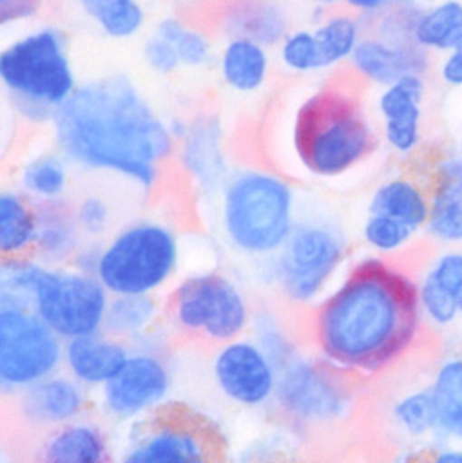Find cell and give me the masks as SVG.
<instances>
[{"label": "cell", "mask_w": 462, "mask_h": 463, "mask_svg": "<svg viewBox=\"0 0 462 463\" xmlns=\"http://www.w3.org/2000/svg\"><path fill=\"white\" fill-rule=\"evenodd\" d=\"M50 126L71 166L116 176L145 196L159 186L177 149L168 119L124 72L81 82Z\"/></svg>", "instance_id": "cell-1"}, {"label": "cell", "mask_w": 462, "mask_h": 463, "mask_svg": "<svg viewBox=\"0 0 462 463\" xmlns=\"http://www.w3.org/2000/svg\"><path fill=\"white\" fill-rule=\"evenodd\" d=\"M421 321L416 279L390 260L367 257L315 306L312 340L318 356L339 372L371 377L416 346Z\"/></svg>", "instance_id": "cell-2"}, {"label": "cell", "mask_w": 462, "mask_h": 463, "mask_svg": "<svg viewBox=\"0 0 462 463\" xmlns=\"http://www.w3.org/2000/svg\"><path fill=\"white\" fill-rule=\"evenodd\" d=\"M288 139L303 173L323 180L351 173L379 147L361 94L342 80L312 90L296 106Z\"/></svg>", "instance_id": "cell-3"}, {"label": "cell", "mask_w": 462, "mask_h": 463, "mask_svg": "<svg viewBox=\"0 0 462 463\" xmlns=\"http://www.w3.org/2000/svg\"><path fill=\"white\" fill-rule=\"evenodd\" d=\"M217 217L231 250L271 260L298 219L294 186L269 168H234L217 196Z\"/></svg>", "instance_id": "cell-4"}, {"label": "cell", "mask_w": 462, "mask_h": 463, "mask_svg": "<svg viewBox=\"0 0 462 463\" xmlns=\"http://www.w3.org/2000/svg\"><path fill=\"white\" fill-rule=\"evenodd\" d=\"M0 89L26 124H52L79 89L65 32L47 24L6 43L0 50Z\"/></svg>", "instance_id": "cell-5"}, {"label": "cell", "mask_w": 462, "mask_h": 463, "mask_svg": "<svg viewBox=\"0 0 462 463\" xmlns=\"http://www.w3.org/2000/svg\"><path fill=\"white\" fill-rule=\"evenodd\" d=\"M0 294L22 299L65 340L101 333L111 294L96 276L35 259L0 264Z\"/></svg>", "instance_id": "cell-6"}, {"label": "cell", "mask_w": 462, "mask_h": 463, "mask_svg": "<svg viewBox=\"0 0 462 463\" xmlns=\"http://www.w3.org/2000/svg\"><path fill=\"white\" fill-rule=\"evenodd\" d=\"M180 259L178 231L141 217L99 242L92 274L111 296H157L175 279Z\"/></svg>", "instance_id": "cell-7"}, {"label": "cell", "mask_w": 462, "mask_h": 463, "mask_svg": "<svg viewBox=\"0 0 462 463\" xmlns=\"http://www.w3.org/2000/svg\"><path fill=\"white\" fill-rule=\"evenodd\" d=\"M120 463H231L224 429L188 403L168 401L131 424Z\"/></svg>", "instance_id": "cell-8"}, {"label": "cell", "mask_w": 462, "mask_h": 463, "mask_svg": "<svg viewBox=\"0 0 462 463\" xmlns=\"http://www.w3.org/2000/svg\"><path fill=\"white\" fill-rule=\"evenodd\" d=\"M163 311L178 335L216 346L241 338L253 321L245 291L234 278L216 270L178 279Z\"/></svg>", "instance_id": "cell-9"}, {"label": "cell", "mask_w": 462, "mask_h": 463, "mask_svg": "<svg viewBox=\"0 0 462 463\" xmlns=\"http://www.w3.org/2000/svg\"><path fill=\"white\" fill-rule=\"evenodd\" d=\"M347 254L343 229L325 217L296 219L284 245L269 260V276L298 306L318 301Z\"/></svg>", "instance_id": "cell-10"}, {"label": "cell", "mask_w": 462, "mask_h": 463, "mask_svg": "<svg viewBox=\"0 0 462 463\" xmlns=\"http://www.w3.org/2000/svg\"><path fill=\"white\" fill-rule=\"evenodd\" d=\"M63 346L28 303L0 294V393L18 395L61 372Z\"/></svg>", "instance_id": "cell-11"}, {"label": "cell", "mask_w": 462, "mask_h": 463, "mask_svg": "<svg viewBox=\"0 0 462 463\" xmlns=\"http://www.w3.org/2000/svg\"><path fill=\"white\" fill-rule=\"evenodd\" d=\"M347 373L325 360L294 352L276 368L274 403L298 426H325L345 420L355 405Z\"/></svg>", "instance_id": "cell-12"}, {"label": "cell", "mask_w": 462, "mask_h": 463, "mask_svg": "<svg viewBox=\"0 0 462 463\" xmlns=\"http://www.w3.org/2000/svg\"><path fill=\"white\" fill-rule=\"evenodd\" d=\"M399 168L419 178L428 190L429 219L425 231L429 237L445 245H462V153L423 143L402 158Z\"/></svg>", "instance_id": "cell-13"}, {"label": "cell", "mask_w": 462, "mask_h": 463, "mask_svg": "<svg viewBox=\"0 0 462 463\" xmlns=\"http://www.w3.org/2000/svg\"><path fill=\"white\" fill-rule=\"evenodd\" d=\"M171 389V364L159 346L145 340L131 348L121 370L101 389V403L111 417L136 422L168 403Z\"/></svg>", "instance_id": "cell-14"}, {"label": "cell", "mask_w": 462, "mask_h": 463, "mask_svg": "<svg viewBox=\"0 0 462 463\" xmlns=\"http://www.w3.org/2000/svg\"><path fill=\"white\" fill-rule=\"evenodd\" d=\"M212 377L217 392L243 409H259L274 401L276 368L255 338L241 336L217 346Z\"/></svg>", "instance_id": "cell-15"}, {"label": "cell", "mask_w": 462, "mask_h": 463, "mask_svg": "<svg viewBox=\"0 0 462 463\" xmlns=\"http://www.w3.org/2000/svg\"><path fill=\"white\" fill-rule=\"evenodd\" d=\"M175 156L180 173L204 200L220 196L234 168L226 151V129L217 114H198L187 119V128L177 139Z\"/></svg>", "instance_id": "cell-16"}, {"label": "cell", "mask_w": 462, "mask_h": 463, "mask_svg": "<svg viewBox=\"0 0 462 463\" xmlns=\"http://www.w3.org/2000/svg\"><path fill=\"white\" fill-rule=\"evenodd\" d=\"M20 419L32 429L53 430L81 420L89 409L87 387L67 372H57L16 395Z\"/></svg>", "instance_id": "cell-17"}, {"label": "cell", "mask_w": 462, "mask_h": 463, "mask_svg": "<svg viewBox=\"0 0 462 463\" xmlns=\"http://www.w3.org/2000/svg\"><path fill=\"white\" fill-rule=\"evenodd\" d=\"M425 77L409 75L382 89L379 112L382 118V137L396 155L408 156L423 145L421 119L425 100Z\"/></svg>", "instance_id": "cell-18"}, {"label": "cell", "mask_w": 462, "mask_h": 463, "mask_svg": "<svg viewBox=\"0 0 462 463\" xmlns=\"http://www.w3.org/2000/svg\"><path fill=\"white\" fill-rule=\"evenodd\" d=\"M349 63L359 79L384 89L409 75H428L431 53L416 42H388L379 35H362Z\"/></svg>", "instance_id": "cell-19"}, {"label": "cell", "mask_w": 462, "mask_h": 463, "mask_svg": "<svg viewBox=\"0 0 462 463\" xmlns=\"http://www.w3.org/2000/svg\"><path fill=\"white\" fill-rule=\"evenodd\" d=\"M131 352L124 340L104 331L67 340L63 346L65 372L87 389L104 387L121 370Z\"/></svg>", "instance_id": "cell-20"}, {"label": "cell", "mask_w": 462, "mask_h": 463, "mask_svg": "<svg viewBox=\"0 0 462 463\" xmlns=\"http://www.w3.org/2000/svg\"><path fill=\"white\" fill-rule=\"evenodd\" d=\"M84 245L87 239L67 198L35 203V260L47 266H71Z\"/></svg>", "instance_id": "cell-21"}, {"label": "cell", "mask_w": 462, "mask_h": 463, "mask_svg": "<svg viewBox=\"0 0 462 463\" xmlns=\"http://www.w3.org/2000/svg\"><path fill=\"white\" fill-rule=\"evenodd\" d=\"M111 442L96 422L75 420L47 430L35 448V463H112Z\"/></svg>", "instance_id": "cell-22"}, {"label": "cell", "mask_w": 462, "mask_h": 463, "mask_svg": "<svg viewBox=\"0 0 462 463\" xmlns=\"http://www.w3.org/2000/svg\"><path fill=\"white\" fill-rule=\"evenodd\" d=\"M220 28L226 38H245L269 50L286 38L290 22L274 0H231L220 14Z\"/></svg>", "instance_id": "cell-23"}, {"label": "cell", "mask_w": 462, "mask_h": 463, "mask_svg": "<svg viewBox=\"0 0 462 463\" xmlns=\"http://www.w3.org/2000/svg\"><path fill=\"white\" fill-rule=\"evenodd\" d=\"M216 63L222 82L237 94L259 92L271 75L269 50L245 38H227Z\"/></svg>", "instance_id": "cell-24"}, {"label": "cell", "mask_w": 462, "mask_h": 463, "mask_svg": "<svg viewBox=\"0 0 462 463\" xmlns=\"http://www.w3.org/2000/svg\"><path fill=\"white\" fill-rule=\"evenodd\" d=\"M369 212L394 217L418 233L425 229L429 219L428 190L419 178L399 168L396 176L388 178L374 190Z\"/></svg>", "instance_id": "cell-25"}, {"label": "cell", "mask_w": 462, "mask_h": 463, "mask_svg": "<svg viewBox=\"0 0 462 463\" xmlns=\"http://www.w3.org/2000/svg\"><path fill=\"white\" fill-rule=\"evenodd\" d=\"M35 203L20 190H0V264L34 259Z\"/></svg>", "instance_id": "cell-26"}, {"label": "cell", "mask_w": 462, "mask_h": 463, "mask_svg": "<svg viewBox=\"0 0 462 463\" xmlns=\"http://www.w3.org/2000/svg\"><path fill=\"white\" fill-rule=\"evenodd\" d=\"M165 315L157 296H111L102 331L124 343H145Z\"/></svg>", "instance_id": "cell-27"}, {"label": "cell", "mask_w": 462, "mask_h": 463, "mask_svg": "<svg viewBox=\"0 0 462 463\" xmlns=\"http://www.w3.org/2000/svg\"><path fill=\"white\" fill-rule=\"evenodd\" d=\"M18 184L34 203L65 200L71 188V165L57 149L38 153L22 165Z\"/></svg>", "instance_id": "cell-28"}, {"label": "cell", "mask_w": 462, "mask_h": 463, "mask_svg": "<svg viewBox=\"0 0 462 463\" xmlns=\"http://www.w3.org/2000/svg\"><path fill=\"white\" fill-rule=\"evenodd\" d=\"M413 42L425 52L448 53L462 45V0H439L429 8H421Z\"/></svg>", "instance_id": "cell-29"}, {"label": "cell", "mask_w": 462, "mask_h": 463, "mask_svg": "<svg viewBox=\"0 0 462 463\" xmlns=\"http://www.w3.org/2000/svg\"><path fill=\"white\" fill-rule=\"evenodd\" d=\"M431 392L439 432L462 442V345L441 362L431 383Z\"/></svg>", "instance_id": "cell-30"}, {"label": "cell", "mask_w": 462, "mask_h": 463, "mask_svg": "<svg viewBox=\"0 0 462 463\" xmlns=\"http://www.w3.org/2000/svg\"><path fill=\"white\" fill-rule=\"evenodd\" d=\"M313 35L320 45L323 71L333 69L355 53L362 40V18L347 12L327 14L320 24H315Z\"/></svg>", "instance_id": "cell-31"}, {"label": "cell", "mask_w": 462, "mask_h": 463, "mask_svg": "<svg viewBox=\"0 0 462 463\" xmlns=\"http://www.w3.org/2000/svg\"><path fill=\"white\" fill-rule=\"evenodd\" d=\"M82 12L106 38L118 42L136 38L148 22V12L140 0H96Z\"/></svg>", "instance_id": "cell-32"}, {"label": "cell", "mask_w": 462, "mask_h": 463, "mask_svg": "<svg viewBox=\"0 0 462 463\" xmlns=\"http://www.w3.org/2000/svg\"><path fill=\"white\" fill-rule=\"evenodd\" d=\"M165 38L175 47V52L180 59V65L187 69H204L212 65L214 61V45L208 38V33L202 30L188 26L185 20L177 16H165L153 30Z\"/></svg>", "instance_id": "cell-33"}, {"label": "cell", "mask_w": 462, "mask_h": 463, "mask_svg": "<svg viewBox=\"0 0 462 463\" xmlns=\"http://www.w3.org/2000/svg\"><path fill=\"white\" fill-rule=\"evenodd\" d=\"M392 420L398 426V430L413 438L439 430L431 387H423L399 397L392 405Z\"/></svg>", "instance_id": "cell-34"}, {"label": "cell", "mask_w": 462, "mask_h": 463, "mask_svg": "<svg viewBox=\"0 0 462 463\" xmlns=\"http://www.w3.org/2000/svg\"><path fill=\"white\" fill-rule=\"evenodd\" d=\"M72 203L77 225L87 242H102L112 235L114 203L99 192H89Z\"/></svg>", "instance_id": "cell-35"}, {"label": "cell", "mask_w": 462, "mask_h": 463, "mask_svg": "<svg viewBox=\"0 0 462 463\" xmlns=\"http://www.w3.org/2000/svg\"><path fill=\"white\" fill-rule=\"evenodd\" d=\"M278 59H281L283 67L294 75H310V72L323 71L320 45L313 30H290L286 38L278 43Z\"/></svg>", "instance_id": "cell-36"}, {"label": "cell", "mask_w": 462, "mask_h": 463, "mask_svg": "<svg viewBox=\"0 0 462 463\" xmlns=\"http://www.w3.org/2000/svg\"><path fill=\"white\" fill-rule=\"evenodd\" d=\"M416 235V231H411L402 222H398L394 217L371 213L367 222L362 225V239L367 245L379 254H394L402 250L411 237Z\"/></svg>", "instance_id": "cell-37"}, {"label": "cell", "mask_w": 462, "mask_h": 463, "mask_svg": "<svg viewBox=\"0 0 462 463\" xmlns=\"http://www.w3.org/2000/svg\"><path fill=\"white\" fill-rule=\"evenodd\" d=\"M419 303L423 317L439 326L455 323L458 313V301L455 296L448 294L431 276L425 274L419 282Z\"/></svg>", "instance_id": "cell-38"}, {"label": "cell", "mask_w": 462, "mask_h": 463, "mask_svg": "<svg viewBox=\"0 0 462 463\" xmlns=\"http://www.w3.org/2000/svg\"><path fill=\"white\" fill-rule=\"evenodd\" d=\"M141 57L145 61V65H148L153 72H157V75L168 77L178 69H182L175 47L155 32H151L148 35V40L143 42Z\"/></svg>", "instance_id": "cell-39"}, {"label": "cell", "mask_w": 462, "mask_h": 463, "mask_svg": "<svg viewBox=\"0 0 462 463\" xmlns=\"http://www.w3.org/2000/svg\"><path fill=\"white\" fill-rule=\"evenodd\" d=\"M428 276H431L437 284L458 301L462 296V250H448L437 257L429 266Z\"/></svg>", "instance_id": "cell-40"}, {"label": "cell", "mask_w": 462, "mask_h": 463, "mask_svg": "<svg viewBox=\"0 0 462 463\" xmlns=\"http://www.w3.org/2000/svg\"><path fill=\"white\" fill-rule=\"evenodd\" d=\"M43 0H0V32L40 14Z\"/></svg>", "instance_id": "cell-41"}, {"label": "cell", "mask_w": 462, "mask_h": 463, "mask_svg": "<svg viewBox=\"0 0 462 463\" xmlns=\"http://www.w3.org/2000/svg\"><path fill=\"white\" fill-rule=\"evenodd\" d=\"M396 463H462V448L419 446L409 449Z\"/></svg>", "instance_id": "cell-42"}, {"label": "cell", "mask_w": 462, "mask_h": 463, "mask_svg": "<svg viewBox=\"0 0 462 463\" xmlns=\"http://www.w3.org/2000/svg\"><path fill=\"white\" fill-rule=\"evenodd\" d=\"M439 77L448 87H462V45L445 53L439 63Z\"/></svg>", "instance_id": "cell-43"}, {"label": "cell", "mask_w": 462, "mask_h": 463, "mask_svg": "<svg viewBox=\"0 0 462 463\" xmlns=\"http://www.w3.org/2000/svg\"><path fill=\"white\" fill-rule=\"evenodd\" d=\"M343 5H347L351 10L359 12L362 16H371L376 18L382 12H386L388 8H392L394 5H398L399 0H342Z\"/></svg>", "instance_id": "cell-44"}, {"label": "cell", "mask_w": 462, "mask_h": 463, "mask_svg": "<svg viewBox=\"0 0 462 463\" xmlns=\"http://www.w3.org/2000/svg\"><path fill=\"white\" fill-rule=\"evenodd\" d=\"M251 463H308L303 458L288 452V449H269L255 458Z\"/></svg>", "instance_id": "cell-45"}, {"label": "cell", "mask_w": 462, "mask_h": 463, "mask_svg": "<svg viewBox=\"0 0 462 463\" xmlns=\"http://www.w3.org/2000/svg\"><path fill=\"white\" fill-rule=\"evenodd\" d=\"M310 3H312L315 8H323V10H327V8H332V6H335V5L342 3V0H310Z\"/></svg>", "instance_id": "cell-46"}, {"label": "cell", "mask_w": 462, "mask_h": 463, "mask_svg": "<svg viewBox=\"0 0 462 463\" xmlns=\"http://www.w3.org/2000/svg\"><path fill=\"white\" fill-rule=\"evenodd\" d=\"M75 3H77L81 8H84V6H89V5L96 3V0H75Z\"/></svg>", "instance_id": "cell-47"}, {"label": "cell", "mask_w": 462, "mask_h": 463, "mask_svg": "<svg viewBox=\"0 0 462 463\" xmlns=\"http://www.w3.org/2000/svg\"><path fill=\"white\" fill-rule=\"evenodd\" d=\"M413 3H421V0H413ZM425 3H439V0H425Z\"/></svg>", "instance_id": "cell-48"}, {"label": "cell", "mask_w": 462, "mask_h": 463, "mask_svg": "<svg viewBox=\"0 0 462 463\" xmlns=\"http://www.w3.org/2000/svg\"><path fill=\"white\" fill-rule=\"evenodd\" d=\"M0 155H3V137H0Z\"/></svg>", "instance_id": "cell-49"}]
</instances>
